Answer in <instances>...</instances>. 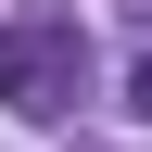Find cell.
<instances>
[{
  "instance_id": "obj_1",
  "label": "cell",
  "mask_w": 152,
  "mask_h": 152,
  "mask_svg": "<svg viewBox=\"0 0 152 152\" xmlns=\"http://www.w3.org/2000/svg\"><path fill=\"white\" fill-rule=\"evenodd\" d=\"M0 102L13 114H76V26H0Z\"/></svg>"
},
{
  "instance_id": "obj_2",
  "label": "cell",
  "mask_w": 152,
  "mask_h": 152,
  "mask_svg": "<svg viewBox=\"0 0 152 152\" xmlns=\"http://www.w3.org/2000/svg\"><path fill=\"white\" fill-rule=\"evenodd\" d=\"M127 114H152V51H140V64H127Z\"/></svg>"
}]
</instances>
